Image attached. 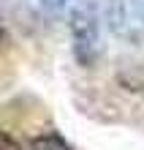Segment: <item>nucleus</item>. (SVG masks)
Here are the masks:
<instances>
[{"instance_id": "nucleus-1", "label": "nucleus", "mask_w": 144, "mask_h": 150, "mask_svg": "<svg viewBox=\"0 0 144 150\" xmlns=\"http://www.w3.org/2000/svg\"><path fill=\"white\" fill-rule=\"evenodd\" d=\"M71 41H74V57L79 66L93 68L101 55V25L93 6H79L71 14Z\"/></svg>"}, {"instance_id": "nucleus-3", "label": "nucleus", "mask_w": 144, "mask_h": 150, "mask_svg": "<svg viewBox=\"0 0 144 150\" xmlns=\"http://www.w3.org/2000/svg\"><path fill=\"white\" fill-rule=\"evenodd\" d=\"M30 150H74V145L60 131H44L30 139Z\"/></svg>"}, {"instance_id": "nucleus-4", "label": "nucleus", "mask_w": 144, "mask_h": 150, "mask_svg": "<svg viewBox=\"0 0 144 150\" xmlns=\"http://www.w3.org/2000/svg\"><path fill=\"white\" fill-rule=\"evenodd\" d=\"M41 8H49V11H60V8H65L71 0H38Z\"/></svg>"}, {"instance_id": "nucleus-2", "label": "nucleus", "mask_w": 144, "mask_h": 150, "mask_svg": "<svg viewBox=\"0 0 144 150\" xmlns=\"http://www.w3.org/2000/svg\"><path fill=\"white\" fill-rule=\"evenodd\" d=\"M106 25L125 44H144V0H106Z\"/></svg>"}]
</instances>
